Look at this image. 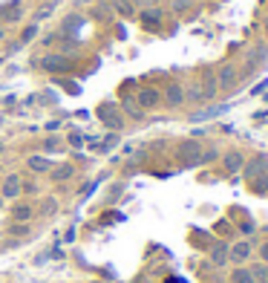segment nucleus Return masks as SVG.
Instances as JSON below:
<instances>
[{
    "instance_id": "obj_1",
    "label": "nucleus",
    "mask_w": 268,
    "mask_h": 283,
    "mask_svg": "<svg viewBox=\"0 0 268 283\" xmlns=\"http://www.w3.org/2000/svg\"><path fill=\"white\" fill-rule=\"evenodd\" d=\"M179 159L185 168H193V165H202V145L193 139H187L179 145Z\"/></svg>"
},
{
    "instance_id": "obj_2",
    "label": "nucleus",
    "mask_w": 268,
    "mask_h": 283,
    "mask_svg": "<svg viewBox=\"0 0 268 283\" xmlns=\"http://www.w3.org/2000/svg\"><path fill=\"white\" fill-rule=\"evenodd\" d=\"M248 257H251V240H236V243L228 248V260H231L233 266L248 263Z\"/></svg>"
},
{
    "instance_id": "obj_3",
    "label": "nucleus",
    "mask_w": 268,
    "mask_h": 283,
    "mask_svg": "<svg viewBox=\"0 0 268 283\" xmlns=\"http://www.w3.org/2000/svg\"><path fill=\"white\" fill-rule=\"evenodd\" d=\"M98 118H101V124H107L110 130H118L121 124H124V118L118 116V110H116V104H101L98 107Z\"/></svg>"
},
{
    "instance_id": "obj_4",
    "label": "nucleus",
    "mask_w": 268,
    "mask_h": 283,
    "mask_svg": "<svg viewBox=\"0 0 268 283\" xmlns=\"http://www.w3.org/2000/svg\"><path fill=\"white\" fill-rule=\"evenodd\" d=\"M242 171H245V177H248V182H254L256 177H262V174H268V154H259V156H254L248 165H242Z\"/></svg>"
},
{
    "instance_id": "obj_5",
    "label": "nucleus",
    "mask_w": 268,
    "mask_h": 283,
    "mask_svg": "<svg viewBox=\"0 0 268 283\" xmlns=\"http://www.w3.org/2000/svg\"><path fill=\"white\" fill-rule=\"evenodd\" d=\"M159 101H162V93H159L156 87H144V90H139V95H136V104H139L141 110H153V107H159Z\"/></svg>"
},
{
    "instance_id": "obj_6",
    "label": "nucleus",
    "mask_w": 268,
    "mask_h": 283,
    "mask_svg": "<svg viewBox=\"0 0 268 283\" xmlns=\"http://www.w3.org/2000/svg\"><path fill=\"white\" fill-rule=\"evenodd\" d=\"M162 98H164V104H167V107H182V104H185V98H187V95H185V87H182L179 81L167 84V90H164Z\"/></svg>"
},
{
    "instance_id": "obj_7",
    "label": "nucleus",
    "mask_w": 268,
    "mask_h": 283,
    "mask_svg": "<svg viewBox=\"0 0 268 283\" xmlns=\"http://www.w3.org/2000/svg\"><path fill=\"white\" fill-rule=\"evenodd\" d=\"M41 67H44V70H49V72H67L72 64H70V58H67V55H47V58L41 61Z\"/></svg>"
},
{
    "instance_id": "obj_8",
    "label": "nucleus",
    "mask_w": 268,
    "mask_h": 283,
    "mask_svg": "<svg viewBox=\"0 0 268 283\" xmlns=\"http://www.w3.org/2000/svg\"><path fill=\"white\" fill-rule=\"evenodd\" d=\"M233 84H236V70H233L231 64L219 67V72H216V87L219 90H231Z\"/></svg>"
},
{
    "instance_id": "obj_9",
    "label": "nucleus",
    "mask_w": 268,
    "mask_h": 283,
    "mask_svg": "<svg viewBox=\"0 0 268 283\" xmlns=\"http://www.w3.org/2000/svg\"><path fill=\"white\" fill-rule=\"evenodd\" d=\"M219 93V87H216V72H205V78H202V101H210L213 95Z\"/></svg>"
},
{
    "instance_id": "obj_10",
    "label": "nucleus",
    "mask_w": 268,
    "mask_h": 283,
    "mask_svg": "<svg viewBox=\"0 0 268 283\" xmlns=\"http://www.w3.org/2000/svg\"><path fill=\"white\" fill-rule=\"evenodd\" d=\"M21 191H24V182H21V177H18V174L6 177V182H3V197L15 200V197H21Z\"/></svg>"
},
{
    "instance_id": "obj_11",
    "label": "nucleus",
    "mask_w": 268,
    "mask_h": 283,
    "mask_svg": "<svg viewBox=\"0 0 268 283\" xmlns=\"http://www.w3.org/2000/svg\"><path fill=\"white\" fill-rule=\"evenodd\" d=\"M222 165H225V171H228V174H236V171H242V165H245V156L239 154V151H231V154H225Z\"/></svg>"
},
{
    "instance_id": "obj_12",
    "label": "nucleus",
    "mask_w": 268,
    "mask_h": 283,
    "mask_svg": "<svg viewBox=\"0 0 268 283\" xmlns=\"http://www.w3.org/2000/svg\"><path fill=\"white\" fill-rule=\"evenodd\" d=\"M210 263L213 266H225L228 263V243H216L210 248Z\"/></svg>"
},
{
    "instance_id": "obj_13",
    "label": "nucleus",
    "mask_w": 268,
    "mask_h": 283,
    "mask_svg": "<svg viewBox=\"0 0 268 283\" xmlns=\"http://www.w3.org/2000/svg\"><path fill=\"white\" fill-rule=\"evenodd\" d=\"M141 24L156 29V26L162 24V9H144V12H141Z\"/></svg>"
},
{
    "instance_id": "obj_14",
    "label": "nucleus",
    "mask_w": 268,
    "mask_h": 283,
    "mask_svg": "<svg viewBox=\"0 0 268 283\" xmlns=\"http://www.w3.org/2000/svg\"><path fill=\"white\" fill-rule=\"evenodd\" d=\"M231 283H254V274H251L248 266H236L231 271Z\"/></svg>"
},
{
    "instance_id": "obj_15",
    "label": "nucleus",
    "mask_w": 268,
    "mask_h": 283,
    "mask_svg": "<svg viewBox=\"0 0 268 283\" xmlns=\"http://www.w3.org/2000/svg\"><path fill=\"white\" fill-rule=\"evenodd\" d=\"M12 217L18 220V223H26V220H32V205H26V202L15 205V208H12Z\"/></svg>"
},
{
    "instance_id": "obj_16",
    "label": "nucleus",
    "mask_w": 268,
    "mask_h": 283,
    "mask_svg": "<svg viewBox=\"0 0 268 283\" xmlns=\"http://www.w3.org/2000/svg\"><path fill=\"white\" fill-rule=\"evenodd\" d=\"M72 174H75V168L72 165H58L55 171H52V179H55V182H64V179H70Z\"/></svg>"
},
{
    "instance_id": "obj_17",
    "label": "nucleus",
    "mask_w": 268,
    "mask_h": 283,
    "mask_svg": "<svg viewBox=\"0 0 268 283\" xmlns=\"http://www.w3.org/2000/svg\"><path fill=\"white\" fill-rule=\"evenodd\" d=\"M29 168H32V171H38V174H44V171H49V168H52V162H49V159H44V156H32V159H29Z\"/></svg>"
},
{
    "instance_id": "obj_18",
    "label": "nucleus",
    "mask_w": 268,
    "mask_h": 283,
    "mask_svg": "<svg viewBox=\"0 0 268 283\" xmlns=\"http://www.w3.org/2000/svg\"><path fill=\"white\" fill-rule=\"evenodd\" d=\"M124 110H127V116H133V118H144V110H141L133 98H124Z\"/></svg>"
},
{
    "instance_id": "obj_19",
    "label": "nucleus",
    "mask_w": 268,
    "mask_h": 283,
    "mask_svg": "<svg viewBox=\"0 0 268 283\" xmlns=\"http://www.w3.org/2000/svg\"><path fill=\"white\" fill-rule=\"evenodd\" d=\"M251 274H254V280H265L268 277V263H256V266H251Z\"/></svg>"
},
{
    "instance_id": "obj_20",
    "label": "nucleus",
    "mask_w": 268,
    "mask_h": 283,
    "mask_svg": "<svg viewBox=\"0 0 268 283\" xmlns=\"http://www.w3.org/2000/svg\"><path fill=\"white\" fill-rule=\"evenodd\" d=\"M6 18H9V21H12V24H18V21H21V18H24V6H21V3H12V9H9V12H6Z\"/></svg>"
},
{
    "instance_id": "obj_21",
    "label": "nucleus",
    "mask_w": 268,
    "mask_h": 283,
    "mask_svg": "<svg viewBox=\"0 0 268 283\" xmlns=\"http://www.w3.org/2000/svg\"><path fill=\"white\" fill-rule=\"evenodd\" d=\"M225 107H210V110H205V113H196L193 116V121H202V118H210V116H219Z\"/></svg>"
},
{
    "instance_id": "obj_22",
    "label": "nucleus",
    "mask_w": 268,
    "mask_h": 283,
    "mask_svg": "<svg viewBox=\"0 0 268 283\" xmlns=\"http://www.w3.org/2000/svg\"><path fill=\"white\" fill-rule=\"evenodd\" d=\"M116 3V12L118 15H133V6H130V0H113Z\"/></svg>"
},
{
    "instance_id": "obj_23",
    "label": "nucleus",
    "mask_w": 268,
    "mask_h": 283,
    "mask_svg": "<svg viewBox=\"0 0 268 283\" xmlns=\"http://www.w3.org/2000/svg\"><path fill=\"white\" fill-rule=\"evenodd\" d=\"M52 211H58V202H55V200H44V205H41V214H44V217H49Z\"/></svg>"
},
{
    "instance_id": "obj_24",
    "label": "nucleus",
    "mask_w": 268,
    "mask_h": 283,
    "mask_svg": "<svg viewBox=\"0 0 268 283\" xmlns=\"http://www.w3.org/2000/svg\"><path fill=\"white\" fill-rule=\"evenodd\" d=\"M44 151H61V139L58 136H49V139L44 142Z\"/></svg>"
},
{
    "instance_id": "obj_25",
    "label": "nucleus",
    "mask_w": 268,
    "mask_h": 283,
    "mask_svg": "<svg viewBox=\"0 0 268 283\" xmlns=\"http://www.w3.org/2000/svg\"><path fill=\"white\" fill-rule=\"evenodd\" d=\"M35 35H38V26H26L24 35H21V44H29V41H32Z\"/></svg>"
},
{
    "instance_id": "obj_26",
    "label": "nucleus",
    "mask_w": 268,
    "mask_h": 283,
    "mask_svg": "<svg viewBox=\"0 0 268 283\" xmlns=\"http://www.w3.org/2000/svg\"><path fill=\"white\" fill-rule=\"evenodd\" d=\"M116 145H118V136H116V133H113V136H107V142H104V145H101V151H104V154H107V151H113Z\"/></svg>"
},
{
    "instance_id": "obj_27",
    "label": "nucleus",
    "mask_w": 268,
    "mask_h": 283,
    "mask_svg": "<svg viewBox=\"0 0 268 283\" xmlns=\"http://www.w3.org/2000/svg\"><path fill=\"white\" fill-rule=\"evenodd\" d=\"M70 145H72V148H81L84 136H81V133H70Z\"/></svg>"
},
{
    "instance_id": "obj_28",
    "label": "nucleus",
    "mask_w": 268,
    "mask_h": 283,
    "mask_svg": "<svg viewBox=\"0 0 268 283\" xmlns=\"http://www.w3.org/2000/svg\"><path fill=\"white\" fill-rule=\"evenodd\" d=\"M216 151H213V148H210V151H202V162H213V159H216Z\"/></svg>"
},
{
    "instance_id": "obj_29",
    "label": "nucleus",
    "mask_w": 268,
    "mask_h": 283,
    "mask_svg": "<svg viewBox=\"0 0 268 283\" xmlns=\"http://www.w3.org/2000/svg\"><path fill=\"white\" fill-rule=\"evenodd\" d=\"M187 6H190V0H173V9H176V12H185Z\"/></svg>"
},
{
    "instance_id": "obj_30",
    "label": "nucleus",
    "mask_w": 268,
    "mask_h": 283,
    "mask_svg": "<svg viewBox=\"0 0 268 283\" xmlns=\"http://www.w3.org/2000/svg\"><path fill=\"white\" fill-rule=\"evenodd\" d=\"M49 15H52V6H47V9H41V12L35 15V21H47Z\"/></svg>"
},
{
    "instance_id": "obj_31",
    "label": "nucleus",
    "mask_w": 268,
    "mask_h": 283,
    "mask_svg": "<svg viewBox=\"0 0 268 283\" xmlns=\"http://www.w3.org/2000/svg\"><path fill=\"white\" fill-rule=\"evenodd\" d=\"M259 263H268V243L259 246Z\"/></svg>"
},
{
    "instance_id": "obj_32",
    "label": "nucleus",
    "mask_w": 268,
    "mask_h": 283,
    "mask_svg": "<svg viewBox=\"0 0 268 283\" xmlns=\"http://www.w3.org/2000/svg\"><path fill=\"white\" fill-rule=\"evenodd\" d=\"M26 231H29V225H24V223L12 225V234H26Z\"/></svg>"
},
{
    "instance_id": "obj_33",
    "label": "nucleus",
    "mask_w": 268,
    "mask_h": 283,
    "mask_svg": "<svg viewBox=\"0 0 268 283\" xmlns=\"http://www.w3.org/2000/svg\"><path fill=\"white\" fill-rule=\"evenodd\" d=\"M136 3H139V6H150L153 0H136Z\"/></svg>"
},
{
    "instance_id": "obj_34",
    "label": "nucleus",
    "mask_w": 268,
    "mask_h": 283,
    "mask_svg": "<svg viewBox=\"0 0 268 283\" xmlns=\"http://www.w3.org/2000/svg\"><path fill=\"white\" fill-rule=\"evenodd\" d=\"M254 283H268V277H265V280H254Z\"/></svg>"
},
{
    "instance_id": "obj_35",
    "label": "nucleus",
    "mask_w": 268,
    "mask_h": 283,
    "mask_svg": "<svg viewBox=\"0 0 268 283\" xmlns=\"http://www.w3.org/2000/svg\"><path fill=\"white\" fill-rule=\"evenodd\" d=\"M265 41H268V24H265Z\"/></svg>"
},
{
    "instance_id": "obj_36",
    "label": "nucleus",
    "mask_w": 268,
    "mask_h": 283,
    "mask_svg": "<svg viewBox=\"0 0 268 283\" xmlns=\"http://www.w3.org/2000/svg\"><path fill=\"white\" fill-rule=\"evenodd\" d=\"M0 154H3V142H0Z\"/></svg>"
},
{
    "instance_id": "obj_37",
    "label": "nucleus",
    "mask_w": 268,
    "mask_h": 283,
    "mask_svg": "<svg viewBox=\"0 0 268 283\" xmlns=\"http://www.w3.org/2000/svg\"><path fill=\"white\" fill-rule=\"evenodd\" d=\"M0 38H3V29H0Z\"/></svg>"
},
{
    "instance_id": "obj_38",
    "label": "nucleus",
    "mask_w": 268,
    "mask_h": 283,
    "mask_svg": "<svg viewBox=\"0 0 268 283\" xmlns=\"http://www.w3.org/2000/svg\"><path fill=\"white\" fill-rule=\"evenodd\" d=\"M0 205H3V202H0Z\"/></svg>"
}]
</instances>
